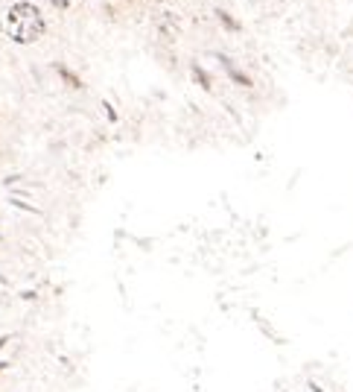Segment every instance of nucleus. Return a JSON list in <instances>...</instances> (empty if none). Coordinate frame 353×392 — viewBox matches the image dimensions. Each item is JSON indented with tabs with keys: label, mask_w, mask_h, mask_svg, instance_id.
Segmentation results:
<instances>
[{
	"label": "nucleus",
	"mask_w": 353,
	"mask_h": 392,
	"mask_svg": "<svg viewBox=\"0 0 353 392\" xmlns=\"http://www.w3.org/2000/svg\"><path fill=\"white\" fill-rule=\"evenodd\" d=\"M44 15L39 6H32V4H15L9 12H6V36L18 44H32V41H39L44 36Z\"/></svg>",
	"instance_id": "f257e3e1"
},
{
	"label": "nucleus",
	"mask_w": 353,
	"mask_h": 392,
	"mask_svg": "<svg viewBox=\"0 0 353 392\" xmlns=\"http://www.w3.org/2000/svg\"><path fill=\"white\" fill-rule=\"evenodd\" d=\"M53 4H56V6H61V9H64V6H71V0H53Z\"/></svg>",
	"instance_id": "f03ea898"
}]
</instances>
